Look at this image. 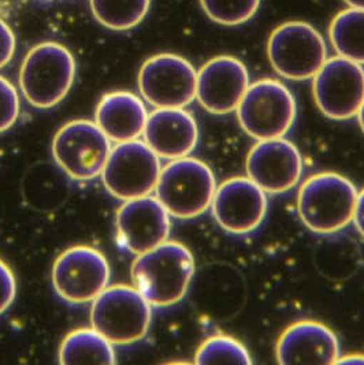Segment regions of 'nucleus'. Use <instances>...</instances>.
<instances>
[{
	"instance_id": "nucleus-7",
	"label": "nucleus",
	"mask_w": 364,
	"mask_h": 365,
	"mask_svg": "<svg viewBox=\"0 0 364 365\" xmlns=\"http://www.w3.org/2000/svg\"><path fill=\"white\" fill-rule=\"evenodd\" d=\"M267 56L273 68L286 80L305 81L328 61L326 43L313 25L304 21H289L270 34Z\"/></svg>"
},
{
	"instance_id": "nucleus-25",
	"label": "nucleus",
	"mask_w": 364,
	"mask_h": 365,
	"mask_svg": "<svg viewBox=\"0 0 364 365\" xmlns=\"http://www.w3.org/2000/svg\"><path fill=\"white\" fill-rule=\"evenodd\" d=\"M19 95L14 85L0 76V133L7 132L19 116Z\"/></svg>"
},
{
	"instance_id": "nucleus-20",
	"label": "nucleus",
	"mask_w": 364,
	"mask_h": 365,
	"mask_svg": "<svg viewBox=\"0 0 364 365\" xmlns=\"http://www.w3.org/2000/svg\"><path fill=\"white\" fill-rule=\"evenodd\" d=\"M59 363L66 365L116 363L113 344L95 329H79L67 334L59 349Z\"/></svg>"
},
{
	"instance_id": "nucleus-4",
	"label": "nucleus",
	"mask_w": 364,
	"mask_h": 365,
	"mask_svg": "<svg viewBox=\"0 0 364 365\" xmlns=\"http://www.w3.org/2000/svg\"><path fill=\"white\" fill-rule=\"evenodd\" d=\"M152 305L128 284L107 286L91 307L92 329L113 345H132L141 341L149 330Z\"/></svg>"
},
{
	"instance_id": "nucleus-17",
	"label": "nucleus",
	"mask_w": 364,
	"mask_h": 365,
	"mask_svg": "<svg viewBox=\"0 0 364 365\" xmlns=\"http://www.w3.org/2000/svg\"><path fill=\"white\" fill-rule=\"evenodd\" d=\"M340 344L335 334L319 322L301 320L282 332L277 361L282 365L335 364Z\"/></svg>"
},
{
	"instance_id": "nucleus-16",
	"label": "nucleus",
	"mask_w": 364,
	"mask_h": 365,
	"mask_svg": "<svg viewBox=\"0 0 364 365\" xmlns=\"http://www.w3.org/2000/svg\"><path fill=\"white\" fill-rule=\"evenodd\" d=\"M249 86L246 65L229 55L213 58L198 73L196 99L214 115H226L237 110Z\"/></svg>"
},
{
	"instance_id": "nucleus-28",
	"label": "nucleus",
	"mask_w": 364,
	"mask_h": 365,
	"mask_svg": "<svg viewBox=\"0 0 364 365\" xmlns=\"http://www.w3.org/2000/svg\"><path fill=\"white\" fill-rule=\"evenodd\" d=\"M356 230L364 238V189L358 193V200H356V207H355V214H353V220Z\"/></svg>"
},
{
	"instance_id": "nucleus-21",
	"label": "nucleus",
	"mask_w": 364,
	"mask_h": 365,
	"mask_svg": "<svg viewBox=\"0 0 364 365\" xmlns=\"http://www.w3.org/2000/svg\"><path fill=\"white\" fill-rule=\"evenodd\" d=\"M329 37L340 56L364 65V9L340 11L331 21Z\"/></svg>"
},
{
	"instance_id": "nucleus-31",
	"label": "nucleus",
	"mask_w": 364,
	"mask_h": 365,
	"mask_svg": "<svg viewBox=\"0 0 364 365\" xmlns=\"http://www.w3.org/2000/svg\"><path fill=\"white\" fill-rule=\"evenodd\" d=\"M358 119H359V125H360V128H362V130L364 132V101L363 104H362V107H360V110H359V113H358Z\"/></svg>"
},
{
	"instance_id": "nucleus-13",
	"label": "nucleus",
	"mask_w": 364,
	"mask_h": 365,
	"mask_svg": "<svg viewBox=\"0 0 364 365\" xmlns=\"http://www.w3.org/2000/svg\"><path fill=\"white\" fill-rule=\"evenodd\" d=\"M116 226L119 247L134 256L166 242L171 230L170 214L151 195L123 201L116 211Z\"/></svg>"
},
{
	"instance_id": "nucleus-22",
	"label": "nucleus",
	"mask_w": 364,
	"mask_h": 365,
	"mask_svg": "<svg viewBox=\"0 0 364 365\" xmlns=\"http://www.w3.org/2000/svg\"><path fill=\"white\" fill-rule=\"evenodd\" d=\"M93 17L111 31H129L148 13L151 0H89Z\"/></svg>"
},
{
	"instance_id": "nucleus-8",
	"label": "nucleus",
	"mask_w": 364,
	"mask_h": 365,
	"mask_svg": "<svg viewBox=\"0 0 364 365\" xmlns=\"http://www.w3.org/2000/svg\"><path fill=\"white\" fill-rule=\"evenodd\" d=\"M111 141L96 122L79 119L64 125L52 141V155L58 167L77 181H92L101 175Z\"/></svg>"
},
{
	"instance_id": "nucleus-9",
	"label": "nucleus",
	"mask_w": 364,
	"mask_h": 365,
	"mask_svg": "<svg viewBox=\"0 0 364 365\" xmlns=\"http://www.w3.org/2000/svg\"><path fill=\"white\" fill-rule=\"evenodd\" d=\"M162 171L161 158L146 141L133 140L116 144L101 171L106 190L121 201L151 195Z\"/></svg>"
},
{
	"instance_id": "nucleus-24",
	"label": "nucleus",
	"mask_w": 364,
	"mask_h": 365,
	"mask_svg": "<svg viewBox=\"0 0 364 365\" xmlns=\"http://www.w3.org/2000/svg\"><path fill=\"white\" fill-rule=\"evenodd\" d=\"M200 4L207 17L216 24L236 26L256 14L261 0H200Z\"/></svg>"
},
{
	"instance_id": "nucleus-1",
	"label": "nucleus",
	"mask_w": 364,
	"mask_h": 365,
	"mask_svg": "<svg viewBox=\"0 0 364 365\" xmlns=\"http://www.w3.org/2000/svg\"><path fill=\"white\" fill-rule=\"evenodd\" d=\"M195 274V259L185 245L166 241L138 255L132 264L133 286L155 308L178 304Z\"/></svg>"
},
{
	"instance_id": "nucleus-12",
	"label": "nucleus",
	"mask_w": 364,
	"mask_h": 365,
	"mask_svg": "<svg viewBox=\"0 0 364 365\" xmlns=\"http://www.w3.org/2000/svg\"><path fill=\"white\" fill-rule=\"evenodd\" d=\"M318 108L334 120L358 115L364 101V68L343 56L328 59L313 78Z\"/></svg>"
},
{
	"instance_id": "nucleus-30",
	"label": "nucleus",
	"mask_w": 364,
	"mask_h": 365,
	"mask_svg": "<svg viewBox=\"0 0 364 365\" xmlns=\"http://www.w3.org/2000/svg\"><path fill=\"white\" fill-rule=\"evenodd\" d=\"M349 7L355 9H364V0H344Z\"/></svg>"
},
{
	"instance_id": "nucleus-23",
	"label": "nucleus",
	"mask_w": 364,
	"mask_h": 365,
	"mask_svg": "<svg viewBox=\"0 0 364 365\" xmlns=\"http://www.w3.org/2000/svg\"><path fill=\"white\" fill-rule=\"evenodd\" d=\"M196 364H252L248 350L237 339L216 335L201 344L196 351Z\"/></svg>"
},
{
	"instance_id": "nucleus-10",
	"label": "nucleus",
	"mask_w": 364,
	"mask_h": 365,
	"mask_svg": "<svg viewBox=\"0 0 364 365\" xmlns=\"http://www.w3.org/2000/svg\"><path fill=\"white\" fill-rule=\"evenodd\" d=\"M110 264L100 250L79 245L58 256L52 267L55 293L71 305L92 302L110 282Z\"/></svg>"
},
{
	"instance_id": "nucleus-27",
	"label": "nucleus",
	"mask_w": 364,
	"mask_h": 365,
	"mask_svg": "<svg viewBox=\"0 0 364 365\" xmlns=\"http://www.w3.org/2000/svg\"><path fill=\"white\" fill-rule=\"evenodd\" d=\"M16 52V36L13 29L0 19V68L10 63Z\"/></svg>"
},
{
	"instance_id": "nucleus-15",
	"label": "nucleus",
	"mask_w": 364,
	"mask_h": 365,
	"mask_svg": "<svg viewBox=\"0 0 364 365\" xmlns=\"http://www.w3.org/2000/svg\"><path fill=\"white\" fill-rule=\"evenodd\" d=\"M211 210L225 232L248 234L265 220L266 192L248 177H234L216 187Z\"/></svg>"
},
{
	"instance_id": "nucleus-11",
	"label": "nucleus",
	"mask_w": 364,
	"mask_h": 365,
	"mask_svg": "<svg viewBox=\"0 0 364 365\" xmlns=\"http://www.w3.org/2000/svg\"><path fill=\"white\" fill-rule=\"evenodd\" d=\"M141 96L155 108H183L196 99L198 71L176 53H158L138 73Z\"/></svg>"
},
{
	"instance_id": "nucleus-14",
	"label": "nucleus",
	"mask_w": 364,
	"mask_h": 365,
	"mask_svg": "<svg viewBox=\"0 0 364 365\" xmlns=\"http://www.w3.org/2000/svg\"><path fill=\"white\" fill-rule=\"evenodd\" d=\"M246 168L249 180L263 192L281 195L298 185L303 159L298 147L283 137L262 140L249 150Z\"/></svg>"
},
{
	"instance_id": "nucleus-3",
	"label": "nucleus",
	"mask_w": 364,
	"mask_h": 365,
	"mask_svg": "<svg viewBox=\"0 0 364 365\" xmlns=\"http://www.w3.org/2000/svg\"><path fill=\"white\" fill-rule=\"evenodd\" d=\"M356 186L337 173H320L301 185L298 212L307 229L316 234H334L353 220Z\"/></svg>"
},
{
	"instance_id": "nucleus-6",
	"label": "nucleus",
	"mask_w": 364,
	"mask_h": 365,
	"mask_svg": "<svg viewBox=\"0 0 364 365\" xmlns=\"http://www.w3.org/2000/svg\"><path fill=\"white\" fill-rule=\"evenodd\" d=\"M236 113L243 130L262 141L288 134L296 120L298 104L286 85L265 78L249 83Z\"/></svg>"
},
{
	"instance_id": "nucleus-18",
	"label": "nucleus",
	"mask_w": 364,
	"mask_h": 365,
	"mask_svg": "<svg viewBox=\"0 0 364 365\" xmlns=\"http://www.w3.org/2000/svg\"><path fill=\"white\" fill-rule=\"evenodd\" d=\"M143 135L159 158L174 160L189 156L196 148L199 128L183 108H156L148 114Z\"/></svg>"
},
{
	"instance_id": "nucleus-19",
	"label": "nucleus",
	"mask_w": 364,
	"mask_h": 365,
	"mask_svg": "<svg viewBox=\"0 0 364 365\" xmlns=\"http://www.w3.org/2000/svg\"><path fill=\"white\" fill-rule=\"evenodd\" d=\"M147 119L148 113L143 100L126 91L104 95L95 114V122L101 132L116 144L143 135Z\"/></svg>"
},
{
	"instance_id": "nucleus-26",
	"label": "nucleus",
	"mask_w": 364,
	"mask_h": 365,
	"mask_svg": "<svg viewBox=\"0 0 364 365\" xmlns=\"http://www.w3.org/2000/svg\"><path fill=\"white\" fill-rule=\"evenodd\" d=\"M17 296V281L11 271L0 259V315H3L14 302Z\"/></svg>"
},
{
	"instance_id": "nucleus-2",
	"label": "nucleus",
	"mask_w": 364,
	"mask_h": 365,
	"mask_svg": "<svg viewBox=\"0 0 364 365\" xmlns=\"http://www.w3.org/2000/svg\"><path fill=\"white\" fill-rule=\"evenodd\" d=\"M76 78V61L65 46L46 41L28 51L19 70V88L26 101L40 110L65 99Z\"/></svg>"
},
{
	"instance_id": "nucleus-5",
	"label": "nucleus",
	"mask_w": 364,
	"mask_h": 365,
	"mask_svg": "<svg viewBox=\"0 0 364 365\" xmlns=\"http://www.w3.org/2000/svg\"><path fill=\"white\" fill-rule=\"evenodd\" d=\"M216 182L214 173L196 158H180L166 165L155 187L156 197L170 216L193 219L213 204Z\"/></svg>"
},
{
	"instance_id": "nucleus-29",
	"label": "nucleus",
	"mask_w": 364,
	"mask_h": 365,
	"mask_svg": "<svg viewBox=\"0 0 364 365\" xmlns=\"http://www.w3.org/2000/svg\"><path fill=\"white\" fill-rule=\"evenodd\" d=\"M335 364L364 365V354H348L340 356Z\"/></svg>"
}]
</instances>
